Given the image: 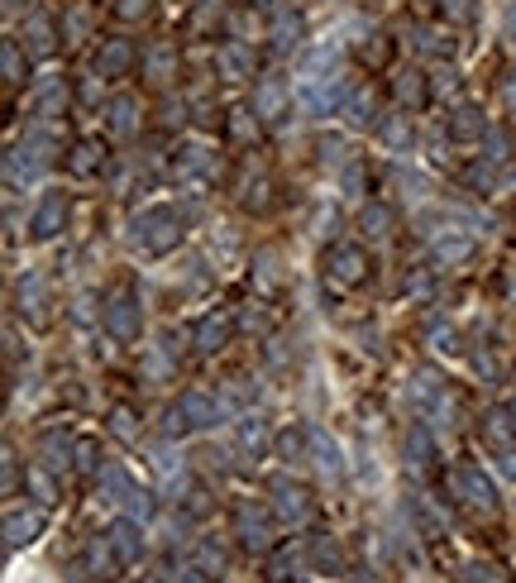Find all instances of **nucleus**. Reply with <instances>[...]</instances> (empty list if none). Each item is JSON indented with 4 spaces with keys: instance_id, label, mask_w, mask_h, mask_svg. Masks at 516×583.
Returning <instances> with one entry per match:
<instances>
[{
    "instance_id": "obj_6",
    "label": "nucleus",
    "mask_w": 516,
    "mask_h": 583,
    "mask_svg": "<svg viewBox=\"0 0 516 583\" xmlns=\"http://www.w3.org/2000/svg\"><path fill=\"white\" fill-rule=\"evenodd\" d=\"M316 564H321V569H330V574H340V569H344L340 545H335V540H316Z\"/></svg>"
},
{
    "instance_id": "obj_11",
    "label": "nucleus",
    "mask_w": 516,
    "mask_h": 583,
    "mask_svg": "<svg viewBox=\"0 0 516 583\" xmlns=\"http://www.w3.org/2000/svg\"><path fill=\"white\" fill-rule=\"evenodd\" d=\"M201 340H206V349H215L225 340V325H201Z\"/></svg>"
},
{
    "instance_id": "obj_10",
    "label": "nucleus",
    "mask_w": 516,
    "mask_h": 583,
    "mask_svg": "<svg viewBox=\"0 0 516 583\" xmlns=\"http://www.w3.org/2000/svg\"><path fill=\"white\" fill-rule=\"evenodd\" d=\"M177 583H215V574H206V569H196V564H187V569L177 574Z\"/></svg>"
},
{
    "instance_id": "obj_3",
    "label": "nucleus",
    "mask_w": 516,
    "mask_h": 583,
    "mask_svg": "<svg viewBox=\"0 0 516 583\" xmlns=\"http://www.w3.org/2000/svg\"><path fill=\"white\" fill-rule=\"evenodd\" d=\"M278 507L287 521H306L311 517V502H306V493L301 488H292V483H278Z\"/></svg>"
},
{
    "instance_id": "obj_9",
    "label": "nucleus",
    "mask_w": 516,
    "mask_h": 583,
    "mask_svg": "<svg viewBox=\"0 0 516 583\" xmlns=\"http://www.w3.org/2000/svg\"><path fill=\"white\" fill-rule=\"evenodd\" d=\"M58 216H63V201L53 196V201H48V206H43V211H39V235H53V225H58Z\"/></svg>"
},
{
    "instance_id": "obj_8",
    "label": "nucleus",
    "mask_w": 516,
    "mask_h": 583,
    "mask_svg": "<svg viewBox=\"0 0 516 583\" xmlns=\"http://www.w3.org/2000/svg\"><path fill=\"white\" fill-rule=\"evenodd\" d=\"M335 268H340V278H359V268H364V259H359L354 249H340V254H335Z\"/></svg>"
},
{
    "instance_id": "obj_5",
    "label": "nucleus",
    "mask_w": 516,
    "mask_h": 583,
    "mask_svg": "<svg viewBox=\"0 0 516 583\" xmlns=\"http://www.w3.org/2000/svg\"><path fill=\"white\" fill-rule=\"evenodd\" d=\"M464 583H512L507 579V569L493 560H473L469 569H464Z\"/></svg>"
},
{
    "instance_id": "obj_7",
    "label": "nucleus",
    "mask_w": 516,
    "mask_h": 583,
    "mask_svg": "<svg viewBox=\"0 0 516 583\" xmlns=\"http://www.w3.org/2000/svg\"><path fill=\"white\" fill-rule=\"evenodd\" d=\"M110 325H115V335H134V306H129V302H115V311H110Z\"/></svg>"
},
{
    "instance_id": "obj_1",
    "label": "nucleus",
    "mask_w": 516,
    "mask_h": 583,
    "mask_svg": "<svg viewBox=\"0 0 516 583\" xmlns=\"http://www.w3.org/2000/svg\"><path fill=\"white\" fill-rule=\"evenodd\" d=\"M110 550H115V564H120V569L139 564V555H144L139 526H134V521H115V526H110Z\"/></svg>"
},
{
    "instance_id": "obj_2",
    "label": "nucleus",
    "mask_w": 516,
    "mask_h": 583,
    "mask_svg": "<svg viewBox=\"0 0 516 583\" xmlns=\"http://www.w3.org/2000/svg\"><path fill=\"white\" fill-rule=\"evenodd\" d=\"M239 540L249 545V550H268L273 545V536H268V521H263V512H239Z\"/></svg>"
},
{
    "instance_id": "obj_4",
    "label": "nucleus",
    "mask_w": 516,
    "mask_h": 583,
    "mask_svg": "<svg viewBox=\"0 0 516 583\" xmlns=\"http://www.w3.org/2000/svg\"><path fill=\"white\" fill-rule=\"evenodd\" d=\"M39 531H43V517H34V512H29V517H10V526H5V545L20 550V545H29Z\"/></svg>"
},
{
    "instance_id": "obj_12",
    "label": "nucleus",
    "mask_w": 516,
    "mask_h": 583,
    "mask_svg": "<svg viewBox=\"0 0 516 583\" xmlns=\"http://www.w3.org/2000/svg\"><path fill=\"white\" fill-rule=\"evenodd\" d=\"M67 583H86V569H72V574H67Z\"/></svg>"
}]
</instances>
